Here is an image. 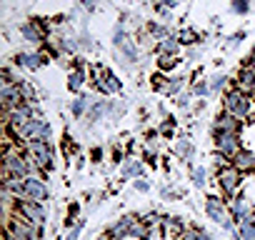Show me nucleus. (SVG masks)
Here are the masks:
<instances>
[{"label":"nucleus","instance_id":"12","mask_svg":"<svg viewBox=\"0 0 255 240\" xmlns=\"http://www.w3.org/2000/svg\"><path fill=\"white\" fill-rule=\"evenodd\" d=\"M235 90L245 93V95H255V68L253 65H243L235 73Z\"/></svg>","mask_w":255,"mask_h":240},{"label":"nucleus","instance_id":"17","mask_svg":"<svg viewBox=\"0 0 255 240\" xmlns=\"http://www.w3.org/2000/svg\"><path fill=\"white\" fill-rule=\"evenodd\" d=\"M108 110H110V100H95L93 105H90V110H88V125H95V123H100L103 118H108Z\"/></svg>","mask_w":255,"mask_h":240},{"label":"nucleus","instance_id":"36","mask_svg":"<svg viewBox=\"0 0 255 240\" xmlns=\"http://www.w3.org/2000/svg\"><path fill=\"white\" fill-rule=\"evenodd\" d=\"M148 240H173V238H170L160 225H158V228H153V230H150V238H148Z\"/></svg>","mask_w":255,"mask_h":240},{"label":"nucleus","instance_id":"19","mask_svg":"<svg viewBox=\"0 0 255 240\" xmlns=\"http://www.w3.org/2000/svg\"><path fill=\"white\" fill-rule=\"evenodd\" d=\"M85 80H88V73L85 70H70V75H68V90L75 93V95H80Z\"/></svg>","mask_w":255,"mask_h":240},{"label":"nucleus","instance_id":"35","mask_svg":"<svg viewBox=\"0 0 255 240\" xmlns=\"http://www.w3.org/2000/svg\"><path fill=\"white\" fill-rule=\"evenodd\" d=\"M13 65H15V68H28V53H25V50L15 53V55H13Z\"/></svg>","mask_w":255,"mask_h":240},{"label":"nucleus","instance_id":"10","mask_svg":"<svg viewBox=\"0 0 255 240\" xmlns=\"http://www.w3.org/2000/svg\"><path fill=\"white\" fill-rule=\"evenodd\" d=\"M243 128H245L243 120H238L235 115H230V113L223 110L215 118V123H213V135L215 133H238V135H243Z\"/></svg>","mask_w":255,"mask_h":240},{"label":"nucleus","instance_id":"11","mask_svg":"<svg viewBox=\"0 0 255 240\" xmlns=\"http://www.w3.org/2000/svg\"><path fill=\"white\" fill-rule=\"evenodd\" d=\"M228 210H230L235 225H240V223H245V220H250L255 215V208H253V203L248 198H233L230 205H228Z\"/></svg>","mask_w":255,"mask_h":240},{"label":"nucleus","instance_id":"4","mask_svg":"<svg viewBox=\"0 0 255 240\" xmlns=\"http://www.w3.org/2000/svg\"><path fill=\"white\" fill-rule=\"evenodd\" d=\"M205 213H208V218H210L215 225H220L223 230H228V233H235V230H238V225H235L230 210L220 203V198H215V195L205 198Z\"/></svg>","mask_w":255,"mask_h":240},{"label":"nucleus","instance_id":"18","mask_svg":"<svg viewBox=\"0 0 255 240\" xmlns=\"http://www.w3.org/2000/svg\"><path fill=\"white\" fill-rule=\"evenodd\" d=\"M155 53H158V55H175V58H178V53H180V40H178V35H168V38L158 40V43H155Z\"/></svg>","mask_w":255,"mask_h":240},{"label":"nucleus","instance_id":"26","mask_svg":"<svg viewBox=\"0 0 255 240\" xmlns=\"http://www.w3.org/2000/svg\"><path fill=\"white\" fill-rule=\"evenodd\" d=\"M48 63V58L43 53H28V70H40Z\"/></svg>","mask_w":255,"mask_h":240},{"label":"nucleus","instance_id":"7","mask_svg":"<svg viewBox=\"0 0 255 240\" xmlns=\"http://www.w3.org/2000/svg\"><path fill=\"white\" fill-rule=\"evenodd\" d=\"M240 183H243V173L235 168V165H223L218 168V185L225 195L235 198V193L240 190Z\"/></svg>","mask_w":255,"mask_h":240},{"label":"nucleus","instance_id":"8","mask_svg":"<svg viewBox=\"0 0 255 240\" xmlns=\"http://www.w3.org/2000/svg\"><path fill=\"white\" fill-rule=\"evenodd\" d=\"M215 150L223 158H235L243 150V135L238 133H215Z\"/></svg>","mask_w":255,"mask_h":240},{"label":"nucleus","instance_id":"38","mask_svg":"<svg viewBox=\"0 0 255 240\" xmlns=\"http://www.w3.org/2000/svg\"><path fill=\"white\" fill-rule=\"evenodd\" d=\"M80 230H83V223H78V225H73L65 240H78V238H80Z\"/></svg>","mask_w":255,"mask_h":240},{"label":"nucleus","instance_id":"23","mask_svg":"<svg viewBox=\"0 0 255 240\" xmlns=\"http://www.w3.org/2000/svg\"><path fill=\"white\" fill-rule=\"evenodd\" d=\"M185 90V75H175V78H170L168 80V90H165V95H180Z\"/></svg>","mask_w":255,"mask_h":240},{"label":"nucleus","instance_id":"42","mask_svg":"<svg viewBox=\"0 0 255 240\" xmlns=\"http://www.w3.org/2000/svg\"><path fill=\"white\" fill-rule=\"evenodd\" d=\"M198 240H215V238H213L210 233H205V230H200V228H198Z\"/></svg>","mask_w":255,"mask_h":240},{"label":"nucleus","instance_id":"1","mask_svg":"<svg viewBox=\"0 0 255 240\" xmlns=\"http://www.w3.org/2000/svg\"><path fill=\"white\" fill-rule=\"evenodd\" d=\"M223 108H225V113H230V115H235L238 120H245L255 113V100H253V95H245V93H240V90H230V93H225V100H223Z\"/></svg>","mask_w":255,"mask_h":240},{"label":"nucleus","instance_id":"13","mask_svg":"<svg viewBox=\"0 0 255 240\" xmlns=\"http://www.w3.org/2000/svg\"><path fill=\"white\" fill-rule=\"evenodd\" d=\"M133 223H135V215H123V218H118V220L105 230V235H108L110 240H128V238H130Z\"/></svg>","mask_w":255,"mask_h":240},{"label":"nucleus","instance_id":"16","mask_svg":"<svg viewBox=\"0 0 255 240\" xmlns=\"http://www.w3.org/2000/svg\"><path fill=\"white\" fill-rule=\"evenodd\" d=\"M143 173H145V168H143V163H140L138 158H128V160H123V168H120V178H123V180L143 178Z\"/></svg>","mask_w":255,"mask_h":240},{"label":"nucleus","instance_id":"32","mask_svg":"<svg viewBox=\"0 0 255 240\" xmlns=\"http://www.w3.org/2000/svg\"><path fill=\"white\" fill-rule=\"evenodd\" d=\"M230 10L235 15H245L250 10V3H248V0H230Z\"/></svg>","mask_w":255,"mask_h":240},{"label":"nucleus","instance_id":"39","mask_svg":"<svg viewBox=\"0 0 255 240\" xmlns=\"http://www.w3.org/2000/svg\"><path fill=\"white\" fill-rule=\"evenodd\" d=\"M80 5H83L85 10H95V8H98V0H80Z\"/></svg>","mask_w":255,"mask_h":240},{"label":"nucleus","instance_id":"9","mask_svg":"<svg viewBox=\"0 0 255 240\" xmlns=\"http://www.w3.org/2000/svg\"><path fill=\"white\" fill-rule=\"evenodd\" d=\"M50 195L45 180L40 175H28L25 178V200H35V203H45Z\"/></svg>","mask_w":255,"mask_h":240},{"label":"nucleus","instance_id":"21","mask_svg":"<svg viewBox=\"0 0 255 240\" xmlns=\"http://www.w3.org/2000/svg\"><path fill=\"white\" fill-rule=\"evenodd\" d=\"M78 48H80V40L75 35H60V40H58V50L60 53H75Z\"/></svg>","mask_w":255,"mask_h":240},{"label":"nucleus","instance_id":"28","mask_svg":"<svg viewBox=\"0 0 255 240\" xmlns=\"http://www.w3.org/2000/svg\"><path fill=\"white\" fill-rule=\"evenodd\" d=\"M168 80H170V78H165L163 73H155V75L150 78V88H153L155 93H165V90H168Z\"/></svg>","mask_w":255,"mask_h":240},{"label":"nucleus","instance_id":"3","mask_svg":"<svg viewBox=\"0 0 255 240\" xmlns=\"http://www.w3.org/2000/svg\"><path fill=\"white\" fill-rule=\"evenodd\" d=\"M23 150L28 153V158L40 168V170H53L55 165V153H53V143H43V140H28L23 145Z\"/></svg>","mask_w":255,"mask_h":240},{"label":"nucleus","instance_id":"43","mask_svg":"<svg viewBox=\"0 0 255 240\" xmlns=\"http://www.w3.org/2000/svg\"><path fill=\"white\" fill-rule=\"evenodd\" d=\"M5 240H15V238H13V235H10V233L5 230Z\"/></svg>","mask_w":255,"mask_h":240},{"label":"nucleus","instance_id":"27","mask_svg":"<svg viewBox=\"0 0 255 240\" xmlns=\"http://www.w3.org/2000/svg\"><path fill=\"white\" fill-rule=\"evenodd\" d=\"M178 65V58L175 55H158V70L160 73H168Z\"/></svg>","mask_w":255,"mask_h":240},{"label":"nucleus","instance_id":"20","mask_svg":"<svg viewBox=\"0 0 255 240\" xmlns=\"http://www.w3.org/2000/svg\"><path fill=\"white\" fill-rule=\"evenodd\" d=\"M175 155H178L180 160H193L195 145H193L188 138H178V140H175Z\"/></svg>","mask_w":255,"mask_h":240},{"label":"nucleus","instance_id":"22","mask_svg":"<svg viewBox=\"0 0 255 240\" xmlns=\"http://www.w3.org/2000/svg\"><path fill=\"white\" fill-rule=\"evenodd\" d=\"M118 50H120V55H123L128 63H138V45H135V40H128V43H123Z\"/></svg>","mask_w":255,"mask_h":240},{"label":"nucleus","instance_id":"30","mask_svg":"<svg viewBox=\"0 0 255 240\" xmlns=\"http://www.w3.org/2000/svg\"><path fill=\"white\" fill-rule=\"evenodd\" d=\"M205 183H208V170L203 165H195L193 168V185L195 188H205Z\"/></svg>","mask_w":255,"mask_h":240},{"label":"nucleus","instance_id":"25","mask_svg":"<svg viewBox=\"0 0 255 240\" xmlns=\"http://www.w3.org/2000/svg\"><path fill=\"white\" fill-rule=\"evenodd\" d=\"M208 83H210V93L215 95V93H220V90L225 88V83H228V75H225V73H213V75L208 78Z\"/></svg>","mask_w":255,"mask_h":240},{"label":"nucleus","instance_id":"2","mask_svg":"<svg viewBox=\"0 0 255 240\" xmlns=\"http://www.w3.org/2000/svg\"><path fill=\"white\" fill-rule=\"evenodd\" d=\"M90 80H93V88H95L100 95H118V93L123 90V83L118 80V75H115L108 65H93Z\"/></svg>","mask_w":255,"mask_h":240},{"label":"nucleus","instance_id":"29","mask_svg":"<svg viewBox=\"0 0 255 240\" xmlns=\"http://www.w3.org/2000/svg\"><path fill=\"white\" fill-rule=\"evenodd\" d=\"M193 95L200 98V100L208 98V95H213V93H210V83H208V80H195V83H193Z\"/></svg>","mask_w":255,"mask_h":240},{"label":"nucleus","instance_id":"40","mask_svg":"<svg viewBox=\"0 0 255 240\" xmlns=\"http://www.w3.org/2000/svg\"><path fill=\"white\" fill-rule=\"evenodd\" d=\"M245 40V30H240V33H235L233 38H230V45H238V43H243Z\"/></svg>","mask_w":255,"mask_h":240},{"label":"nucleus","instance_id":"5","mask_svg":"<svg viewBox=\"0 0 255 240\" xmlns=\"http://www.w3.org/2000/svg\"><path fill=\"white\" fill-rule=\"evenodd\" d=\"M5 230L15 238V240H43V225H33L28 220H23L20 215L10 218L5 223Z\"/></svg>","mask_w":255,"mask_h":240},{"label":"nucleus","instance_id":"34","mask_svg":"<svg viewBox=\"0 0 255 240\" xmlns=\"http://www.w3.org/2000/svg\"><path fill=\"white\" fill-rule=\"evenodd\" d=\"M123 113H125V103H120V100H110V110H108V115L118 118V115H123Z\"/></svg>","mask_w":255,"mask_h":240},{"label":"nucleus","instance_id":"44","mask_svg":"<svg viewBox=\"0 0 255 240\" xmlns=\"http://www.w3.org/2000/svg\"><path fill=\"white\" fill-rule=\"evenodd\" d=\"M98 240H110V238H108V235H100V238H98Z\"/></svg>","mask_w":255,"mask_h":240},{"label":"nucleus","instance_id":"33","mask_svg":"<svg viewBox=\"0 0 255 240\" xmlns=\"http://www.w3.org/2000/svg\"><path fill=\"white\" fill-rule=\"evenodd\" d=\"M193 98H195V95H193V90H183L180 95H175V105L185 110V108L190 105V100H193Z\"/></svg>","mask_w":255,"mask_h":240},{"label":"nucleus","instance_id":"31","mask_svg":"<svg viewBox=\"0 0 255 240\" xmlns=\"http://www.w3.org/2000/svg\"><path fill=\"white\" fill-rule=\"evenodd\" d=\"M175 125H178V120H175V118H165L163 123H160V130H158V133H160V135H165V138H170V135H173V130H175Z\"/></svg>","mask_w":255,"mask_h":240},{"label":"nucleus","instance_id":"6","mask_svg":"<svg viewBox=\"0 0 255 240\" xmlns=\"http://www.w3.org/2000/svg\"><path fill=\"white\" fill-rule=\"evenodd\" d=\"M15 215H20L23 220L33 223V225H43L48 220V210L43 203H35V200H15Z\"/></svg>","mask_w":255,"mask_h":240},{"label":"nucleus","instance_id":"14","mask_svg":"<svg viewBox=\"0 0 255 240\" xmlns=\"http://www.w3.org/2000/svg\"><path fill=\"white\" fill-rule=\"evenodd\" d=\"M93 103H95V98H93V95H88V93H80V95H75V100L70 103V113H73V118H75V120L85 118Z\"/></svg>","mask_w":255,"mask_h":240},{"label":"nucleus","instance_id":"24","mask_svg":"<svg viewBox=\"0 0 255 240\" xmlns=\"http://www.w3.org/2000/svg\"><path fill=\"white\" fill-rule=\"evenodd\" d=\"M178 40H180V45H195L200 40V35L193 28H183V30H178Z\"/></svg>","mask_w":255,"mask_h":240},{"label":"nucleus","instance_id":"15","mask_svg":"<svg viewBox=\"0 0 255 240\" xmlns=\"http://www.w3.org/2000/svg\"><path fill=\"white\" fill-rule=\"evenodd\" d=\"M233 165L240 170V173H255V153L243 148L235 158H233Z\"/></svg>","mask_w":255,"mask_h":240},{"label":"nucleus","instance_id":"41","mask_svg":"<svg viewBox=\"0 0 255 240\" xmlns=\"http://www.w3.org/2000/svg\"><path fill=\"white\" fill-rule=\"evenodd\" d=\"M155 5H163V8H175L178 0H155Z\"/></svg>","mask_w":255,"mask_h":240},{"label":"nucleus","instance_id":"37","mask_svg":"<svg viewBox=\"0 0 255 240\" xmlns=\"http://www.w3.org/2000/svg\"><path fill=\"white\" fill-rule=\"evenodd\" d=\"M133 185H135V190H138V193H148V190H150V183H148L145 178H135V183H133Z\"/></svg>","mask_w":255,"mask_h":240}]
</instances>
